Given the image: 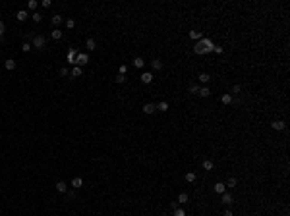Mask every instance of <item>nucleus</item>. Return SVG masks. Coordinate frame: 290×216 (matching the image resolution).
<instances>
[{
	"mask_svg": "<svg viewBox=\"0 0 290 216\" xmlns=\"http://www.w3.org/2000/svg\"><path fill=\"white\" fill-rule=\"evenodd\" d=\"M31 44H33L37 50H41V48L47 46V39H45L43 35H35V37H33V41H31Z\"/></svg>",
	"mask_w": 290,
	"mask_h": 216,
	"instance_id": "1",
	"label": "nucleus"
},
{
	"mask_svg": "<svg viewBox=\"0 0 290 216\" xmlns=\"http://www.w3.org/2000/svg\"><path fill=\"white\" fill-rule=\"evenodd\" d=\"M201 46H203V50H205V54L207 52H213V48H215V44H213V41H209V39H205V37H201Z\"/></svg>",
	"mask_w": 290,
	"mask_h": 216,
	"instance_id": "2",
	"label": "nucleus"
},
{
	"mask_svg": "<svg viewBox=\"0 0 290 216\" xmlns=\"http://www.w3.org/2000/svg\"><path fill=\"white\" fill-rule=\"evenodd\" d=\"M89 62V56L85 54V52H77V56H76V66H85V64Z\"/></svg>",
	"mask_w": 290,
	"mask_h": 216,
	"instance_id": "3",
	"label": "nucleus"
},
{
	"mask_svg": "<svg viewBox=\"0 0 290 216\" xmlns=\"http://www.w3.org/2000/svg\"><path fill=\"white\" fill-rule=\"evenodd\" d=\"M271 128L275 129V131H284V129H286V124H284L283 120H275V122L271 124Z\"/></svg>",
	"mask_w": 290,
	"mask_h": 216,
	"instance_id": "4",
	"label": "nucleus"
},
{
	"mask_svg": "<svg viewBox=\"0 0 290 216\" xmlns=\"http://www.w3.org/2000/svg\"><path fill=\"white\" fill-rule=\"evenodd\" d=\"M220 203H223V205H232V203H234V199H232L230 193H226V191H224V193L220 195Z\"/></svg>",
	"mask_w": 290,
	"mask_h": 216,
	"instance_id": "5",
	"label": "nucleus"
},
{
	"mask_svg": "<svg viewBox=\"0 0 290 216\" xmlns=\"http://www.w3.org/2000/svg\"><path fill=\"white\" fill-rule=\"evenodd\" d=\"M155 110H157V104H153V102H147V104H143V112H145V114H153Z\"/></svg>",
	"mask_w": 290,
	"mask_h": 216,
	"instance_id": "6",
	"label": "nucleus"
},
{
	"mask_svg": "<svg viewBox=\"0 0 290 216\" xmlns=\"http://www.w3.org/2000/svg\"><path fill=\"white\" fill-rule=\"evenodd\" d=\"M141 81H143L145 85H149L151 81H153V73H151V72H145V73H141Z\"/></svg>",
	"mask_w": 290,
	"mask_h": 216,
	"instance_id": "7",
	"label": "nucleus"
},
{
	"mask_svg": "<svg viewBox=\"0 0 290 216\" xmlns=\"http://www.w3.org/2000/svg\"><path fill=\"white\" fill-rule=\"evenodd\" d=\"M143 66H145V60L141 58V56H137V58H134V68H137V70H141Z\"/></svg>",
	"mask_w": 290,
	"mask_h": 216,
	"instance_id": "8",
	"label": "nucleus"
},
{
	"mask_svg": "<svg viewBox=\"0 0 290 216\" xmlns=\"http://www.w3.org/2000/svg\"><path fill=\"white\" fill-rule=\"evenodd\" d=\"M56 191H58V193H66V191H68V183L66 181H58V183H56Z\"/></svg>",
	"mask_w": 290,
	"mask_h": 216,
	"instance_id": "9",
	"label": "nucleus"
},
{
	"mask_svg": "<svg viewBox=\"0 0 290 216\" xmlns=\"http://www.w3.org/2000/svg\"><path fill=\"white\" fill-rule=\"evenodd\" d=\"M197 95H199V97H203V99H207V97L211 95V89H209V87H199Z\"/></svg>",
	"mask_w": 290,
	"mask_h": 216,
	"instance_id": "10",
	"label": "nucleus"
},
{
	"mask_svg": "<svg viewBox=\"0 0 290 216\" xmlns=\"http://www.w3.org/2000/svg\"><path fill=\"white\" fill-rule=\"evenodd\" d=\"M81 185H83V180H81L79 176H76V178L72 180V187H73V189H79Z\"/></svg>",
	"mask_w": 290,
	"mask_h": 216,
	"instance_id": "11",
	"label": "nucleus"
},
{
	"mask_svg": "<svg viewBox=\"0 0 290 216\" xmlns=\"http://www.w3.org/2000/svg\"><path fill=\"white\" fill-rule=\"evenodd\" d=\"M16 18H18V21H25V19L29 18V14H27L25 10H19L18 14H16Z\"/></svg>",
	"mask_w": 290,
	"mask_h": 216,
	"instance_id": "12",
	"label": "nucleus"
},
{
	"mask_svg": "<svg viewBox=\"0 0 290 216\" xmlns=\"http://www.w3.org/2000/svg\"><path fill=\"white\" fill-rule=\"evenodd\" d=\"M151 68H153V70H157V72H161L162 70V62L159 58H155L153 62H151Z\"/></svg>",
	"mask_w": 290,
	"mask_h": 216,
	"instance_id": "13",
	"label": "nucleus"
},
{
	"mask_svg": "<svg viewBox=\"0 0 290 216\" xmlns=\"http://www.w3.org/2000/svg\"><path fill=\"white\" fill-rule=\"evenodd\" d=\"M76 56H77V52H76V48H70V52H68V62H72V64H76Z\"/></svg>",
	"mask_w": 290,
	"mask_h": 216,
	"instance_id": "14",
	"label": "nucleus"
},
{
	"mask_svg": "<svg viewBox=\"0 0 290 216\" xmlns=\"http://www.w3.org/2000/svg\"><path fill=\"white\" fill-rule=\"evenodd\" d=\"M4 66H6V70H16V60H12V58H8L6 62H4Z\"/></svg>",
	"mask_w": 290,
	"mask_h": 216,
	"instance_id": "15",
	"label": "nucleus"
},
{
	"mask_svg": "<svg viewBox=\"0 0 290 216\" xmlns=\"http://www.w3.org/2000/svg\"><path fill=\"white\" fill-rule=\"evenodd\" d=\"M220 102H223V104H232V95H230V93L223 95V97H220Z\"/></svg>",
	"mask_w": 290,
	"mask_h": 216,
	"instance_id": "16",
	"label": "nucleus"
},
{
	"mask_svg": "<svg viewBox=\"0 0 290 216\" xmlns=\"http://www.w3.org/2000/svg\"><path fill=\"white\" fill-rule=\"evenodd\" d=\"M213 189H215V193H217V195H223V193H224V189H226V185H224V183H217V185H215Z\"/></svg>",
	"mask_w": 290,
	"mask_h": 216,
	"instance_id": "17",
	"label": "nucleus"
},
{
	"mask_svg": "<svg viewBox=\"0 0 290 216\" xmlns=\"http://www.w3.org/2000/svg\"><path fill=\"white\" fill-rule=\"evenodd\" d=\"M168 108H170V106H168V102H166V100H162V102L157 104V110H159V112H166Z\"/></svg>",
	"mask_w": 290,
	"mask_h": 216,
	"instance_id": "18",
	"label": "nucleus"
},
{
	"mask_svg": "<svg viewBox=\"0 0 290 216\" xmlns=\"http://www.w3.org/2000/svg\"><path fill=\"white\" fill-rule=\"evenodd\" d=\"M85 48H87V50H95L97 48V43L93 39H87V43H85Z\"/></svg>",
	"mask_w": 290,
	"mask_h": 216,
	"instance_id": "19",
	"label": "nucleus"
},
{
	"mask_svg": "<svg viewBox=\"0 0 290 216\" xmlns=\"http://www.w3.org/2000/svg\"><path fill=\"white\" fill-rule=\"evenodd\" d=\"M209 81H211L209 73H199V83H209Z\"/></svg>",
	"mask_w": 290,
	"mask_h": 216,
	"instance_id": "20",
	"label": "nucleus"
},
{
	"mask_svg": "<svg viewBox=\"0 0 290 216\" xmlns=\"http://www.w3.org/2000/svg\"><path fill=\"white\" fill-rule=\"evenodd\" d=\"M50 37H52L54 41H60V39H62V29H54V31L50 33Z\"/></svg>",
	"mask_w": 290,
	"mask_h": 216,
	"instance_id": "21",
	"label": "nucleus"
},
{
	"mask_svg": "<svg viewBox=\"0 0 290 216\" xmlns=\"http://www.w3.org/2000/svg\"><path fill=\"white\" fill-rule=\"evenodd\" d=\"M188 199H190V197H188V193H180V195H178V205H184V203H188Z\"/></svg>",
	"mask_w": 290,
	"mask_h": 216,
	"instance_id": "22",
	"label": "nucleus"
},
{
	"mask_svg": "<svg viewBox=\"0 0 290 216\" xmlns=\"http://www.w3.org/2000/svg\"><path fill=\"white\" fill-rule=\"evenodd\" d=\"M190 37H191L194 41H201V37H203V35L199 33V31H195V29H194V31H190Z\"/></svg>",
	"mask_w": 290,
	"mask_h": 216,
	"instance_id": "23",
	"label": "nucleus"
},
{
	"mask_svg": "<svg viewBox=\"0 0 290 216\" xmlns=\"http://www.w3.org/2000/svg\"><path fill=\"white\" fill-rule=\"evenodd\" d=\"M201 166H203V170H213V160H203Z\"/></svg>",
	"mask_w": 290,
	"mask_h": 216,
	"instance_id": "24",
	"label": "nucleus"
},
{
	"mask_svg": "<svg viewBox=\"0 0 290 216\" xmlns=\"http://www.w3.org/2000/svg\"><path fill=\"white\" fill-rule=\"evenodd\" d=\"M236 183H238V180H236V178H228L224 185H226V187H236Z\"/></svg>",
	"mask_w": 290,
	"mask_h": 216,
	"instance_id": "25",
	"label": "nucleus"
},
{
	"mask_svg": "<svg viewBox=\"0 0 290 216\" xmlns=\"http://www.w3.org/2000/svg\"><path fill=\"white\" fill-rule=\"evenodd\" d=\"M197 91H199V85H190V87H188V93H190V95H197Z\"/></svg>",
	"mask_w": 290,
	"mask_h": 216,
	"instance_id": "26",
	"label": "nucleus"
},
{
	"mask_svg": "<svg viewBox=\"0 0 290 216\" xmlns=\"http://www.w3.org/2000/svg\"><path fill=\"white\" fill-rule=\"evenodd\" d=\"M81 73H83V72H81L79 66H73V70H72V75L73 77H81Z\"/></svg>",
	"mask_w": 290,
	"mask_h": 216,
	"instance_id": "27",
	"label": "nucleus"
},
{
	"mask_svg": "<svg viewBox=\"0 0 290 216\" xmlns=\"http://www.w3.org/2000/svg\"><path fill=\"white\" fill-rule=\"evenodd\" d=\"M194 52H195V54H205V50H203L201 43H197V44H195V46H194Z\"/></svg>",
	"mask_w": 290,
	"mask_h": 216,
	"instance_id": "28",
	"label": "nucleus"
},
{
	"mask_svg": "<svg viewBox=\"0 0 290 216\" xmlns=\"http://www.w3.org/2000/svg\"><path fill=\"white\" fill-rule=\"evenodd\" d=\"M186 181H188V183H194V181H195V174H194V172H188V174H186Z\"/></svg>",
	"mask_w": 290,
	"mask_h": 216,
	"instance_id": "29",
	"label": "nucleus"
},
{
	"mask_svg": "<svg viewBox=\"0 0 290 216\" xmlns=\"http://www.w3.org/2000/svg\"><path fill=\"white\" fill-rule=\"evenodd\" d=\"M31 18H33V21H35V23H39L41 19H43V15H41L39 12H33V14H31Z\"/></svg>",
	"mask_w": 290,
	"mask_h": 216,
	"instance_id": "30",
	"label": "nucleus"
},
{
	"mask_svg": "<svg viewBox=\"0 0 290 216\" xmlns=\"http://www.w3.org/2000/svg\"><path fill=\"white\" fill-rule=\"evenodd\" d=\"M52 23H54V25H60V23H62V15H52Z\"/></svg>",
	"mask_w": 290,
	"mask_h": 216,
	"instance_id": "31",
	"label": "nucleus"
},
{
	"mask_svg": "<svg viewBox=\"0 0 290 216\" xmlns=\"http://www.w3.org/2000/svg\"><path fill=\"white\" fill-rule=\"evenodd\" d=\"M118 73H120V75H126V73H128V66H126V64H122V66L118 68Z\"/></svg>",
	"mask_w": 290,
	"mask_h": 216,
	"instance_id": "32",
	"label": "nucleus"
},
{
	"mask_svg": "<svg viewBox=\"0 0 290 216\" xmlns=\"http://www.w3.org/2000/svg\"><path fill=\"white\" fill-rule=\"evenodd\" d=\"M172 214L174 216H186V210H184V209H176V210H172Z\"/></svg>",
	"mask_w": 290,
	"mask_h": 216,
	"instance_id": "33",
	"label": "nucleus"
},
{
	"mask_svg": "<svg viewBox=\"0 0 290 216\" xmlns=\"http://www.w3.org/2000/svg\"><path fill=\"white\" fill-rule=\"evenodd\" d=\"M27 8H29V10H37V2L35 0H29V2H27Z\"/></svg>",
	"mask_w": 290,
	"mask_h": 216,
	"instance_id": "34",
	"label": "nucleus"
},
{
	"mask_svg": "<svg viewBox=\"0 0 290 216\" xmlns=\"http://www.w3.org/2000/svg\"><path fill=\"white\" fill-rule=\"evenodd\" d=\"M66 27L68 29H73V27H76V21H73V19H66Z\"/></svg>",
	"mask_w": 290,
	"mask_h": 216,
	"instance_id": "35",
	"label": "nucleus"
},
{
	"mask_svg": "<svg viewBox=\"0 0 290 216\" xmlns=\"http://www.w3.org/2000/svg\"><path fill=\"white\" fill-rule=\"evenodd\" d=\"M116 83H126V75H120V73H118V75H116Z\"/></svg>",
	"mask_w": 290,
	"mask_h": 216,
	"instance_id": "36",
	"label": "nucleus"
},
{
	"mask_svg": "<svg viewBox=\"0 0 290 216\" xmlns=\"http://www.w3.org/2000/svg\"><path fill=\"white\" fill-rule=\"evenodd\" d=\"M22 50H23V52H29V50H31V44H29V43H23V44H22Z\"/></svg>",
	"mask_w": 290,
	"mask_h": 216,
	"instance_id": "37",
	"label": "nucleus"
},
{
	"mask_svg": "<svg viewBox=\"0 0 290 216\" xmlns=\"http://www.w3.org/2000/svg\"><path fill=\"white\" fill-rule=\"evenodd\" d=\"M41 6H43V8H50L52 2H50V0H43V2H41Z\"/></svg>",
	"mask_w": 290,
	"mask_h": 216,
	"instance_id": "38",
	"label": "nucleus"
},
{
	"mask_svg": "<svg viewBox=\"0 0 290 216\" xmlns=\"http://www.w3.org/2000/svg\"><path fill=\"white\" fill-rule=\"evenodd\" d=\"M240 93V85H234V87H232V95H238Z\"/></svg>",
	"mask_w": 290,
	"mask_h": 216,
	"instance_id": "39",
	"label": "nucleus"
},
{
	"mask_svg": "<svg viewBox=\"0 0 290 216\" xmlns=\"http://www.w3.org/2000/svg\"><path fill=\"white\" fill-rule=\"evenodd\" d=\"M223 50H224L223 46H215V48H213V52H217V54H223Z\"/></svg>",
	"mask_w": 290,
	"mask_h": 216,
	"instance_id": "40",
	"label": "nucleus"
},
{
	"mask_svg": "<svg viewBox=\"0 0 290 216\" xmlns=\"http://www.w3.org/2000/svg\"><path fill=\"white\" fill-rule=\"evenodd\" d=\"M170 209L176 210V209H178V201H172V203H170Z\"/></svg>",
	"mask_w": 290,
	"mask_h": 216,
	"instance_id": "41",
	"label": "nucleus"
},
{
	"mask_svg": "<svg viewBox=\"0 0 290 216\" xmlns=\"http://www.w3.org/2000/svg\"><path fill=\"white\" fill-rule=\"evenodd\" d=\"M4 29H6V27H4V21H0V37L4 35Z\"/></svg>",
	"mask_w": 290,
	"mask_h": 216,
	"instance_id": "42",
	"label": "nucleus"
},
{
	"mask_svg": "<svg viewBox=\"0 0 290 216\" xmlns=\"http://www.w3.org/2000/svg\"><path fill=\"white\" fill-rule=\"evenodd\" d=\"M60 75H68V68H62V70H60Z\"/></svg>",
	"mask_w": 290,
	"mask_h": 216,
	"instance_id": "43",
	"label": "nucleus"
},
{
	"mask_svg": "<svg viewBox=\"0 0 290 216\" xmlns=\"http://www.w3.org/2000/svg\"><path fill=\"white\" fill-rule=\"evenodd\" d=\"M224 216H232V210H224Z\"/></svg>",
	"mask_w": 290,
	"mask_h": 216,
	"instance_id": "44",
	"label": "nucleus"
}]
</instances>
